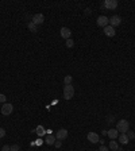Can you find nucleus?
Masks as SVG:
<instances>
[{
  "label": "nucleus",
  "instance_id": "nucleus-6",
  "mask_svg": "<svg viewBox=\"0 0 135 151\" xmlns=\"http://www.w3.org/2000/svg\"><path fill=\"white\" fill-rule=\"evenodd\" d=\"M45 22V16H43V13H35L34 16H32V23L34 24H42V23Z\"/></svg>",
  "mask_w": 135,
  "mask_h": 151
},
{
  "label": "nucleus",
  "instance_id": "nucleus-19",
  "mask_svg": "<svg viewBox=\"0 0 135 151\" xmlns=\"http://www.w3.org/2000/svg\"><path fill=\"white\" fill-rule=\"evenodd\" d=\"M73 46H74V40L70 38V39H66V47H69V49H72Z\"/></svg>",
  "mask_w": 135,
  "mask_h": 151
},
{
  "label": "nucleus",
  "instance_id": "nucleus-4",
  "mask_svg": "<svg viewBox=\"0 0 135 151\" xmlns=\"http://www.w3.org/2000/svg\"><path fill=\"white\" fill-rule=\"evenodd\" d=\"M96 23H97V26L99 27H107L108 24H109V18H107V16H104V15H101V16H99L97 18V20H96Z\"/></svg>",
  "mask_w": 135,
  "mask_h": 151
},
{
  "label": "nucleus",
  "instance_id": "nucleus-15",
  "mask_svg": "<svg viewBox=\"0 0 135 151\" xmlns=\"http://www.w3.org/2000/svg\"><path fill=\"white\" fill-rule=\"evenodd\" d=\"M35 132H36V135L38 136H43V135H46V129L42 127V125H38L36 127V129H35Z\"/></svg>",
  "mask_w": 135,
  "mask_h": 151
},
{
  "label": "nucleus",
  "instance_id": "nucleus-12",
  "mask_svg": "<svg viewBox=\"0 0 135 151\" xmlns=\"http://www.w3.org/2000/svg\"><path fill=\"white\" fill-rule=\"evenodd\" d=\"M117 139H119V142H120L122 144H127V143H128V140H130V139L127 138L126 133H120V135L117 136Z\"/></svg>",
  "mask_w": 135,
  "mask_h": 151
},
{
  "label": "nucleus",
  "instance_id": "nucleus-9",
  "mask_svg": "<svg viewBox=\"0 0 135 151\" xmlns=\"http://www.w3.org/2000/svg\"><path fill=\"white\" fill-rule=\"evenodd\" d=\"M59 34H61V36H62L63 39H70L72 31H70V28H68V27H62L61 31H59Z\"/></svg>",
  "mask_w": 135,
  "mask_h": 151
},
{
  "label": "nucleus",
  "instance_id": "nucleus-2",
  "mask_svg": "<svg viewBox=\"0 0 135 151\" xmlns=\"http://www.w3.org/2000/svg\"><path fill=\"white\" fill-rule=\"evenodd\" d=\"M73 96H74V88L72 85H65L63 86V97H65V100H70V98H73Z\"/></svg>",
  "mask_w": 135,
  "mask_h": 151
},
{
  "label": "nucleus",
  "instance_id": "nucleus-17",
  "mask_svg": "<svg viewBox=\"0 0 135 151\" xmlns=\"http://www.w3.org/2000/svg\"><path fill=\"white\" fill-rule=\"evenodd\" d=\"M109 148H111V150H113V151H117V150H119V146H117V143L115 142V140H112V139H111V142H109Z\"/></svg>",
  "mask_w": 135,
  "mask_h": 151
},
{
  "label": "nucleus",
  "instance_id": "nucleus-22",
  "mask_svg": "<svg viewBox=\"0 0 135 151\" xmlns=\"http://www.w3.org/2000/svg\"><path fill=\"white\" fill-rule=\"evenodd\" d=\"M4 136H5V129L0 127V138H4Z\"/></svg>",
  "mask_w": 135,
  "mask_h": 151
},
{
  "label": "nucleus",
  "instance_id": "nucleus-11",
  "mask_svg": "<svg viewBox=\"0 0 135 151\" xmlns=\"http://www.w3.org/2000/svg\"><path fill=\"white\" fill-rule=\"evenodd\" d=\"M104 34H105L107 36H111V38H112V36H115L116 31H115V28H113L112 26H109V24H108L107 27H104Z\"/></svg>",
  "mask_w": 135,
  "mask_h": 151
},
{
  "label": "nucleus",
  "instance_id": "nucleus-27",
  "mask_svg": "<svg viewBox=\"0 0 135 151\" xmlns=\"http://www.w3.org/2000/svg\"><path fill=\"white\" fill-rule=\"evenodd\" d=\"M117 151H122V150H117Z\"/></svg>",
  "mask_w": 135,
  "mask_h": 151
},
{
  "label": "nucleus",
  "instance_id": "nucleus-18",
  "mask_svg": "<svg viewBox=\"0 0 135 151\" xmlns=\"http://www.w3.org/2000/svg\"><path fill=\"white\" fill-rule=\"evenodd\" d=\"M72 81H73L72 76H65V78H63V82H65V85H72Z\"/></svg>",
  "mask_w": 135,
  "mask_h": 151
},
{
  "label": "nucleus",
  "instance_id": "nucleus-20",
  "mask_svg": "<svg viewBox=\"0 0 135 151\" xmlns=\"http://www.w3.org/2000/svg\"><path fill=\"white\" fill-rule=\"evenodd\" d=\"M126 135H127V138H128V139H134L135 138V133L132 132V131H130V129L126 132Z\"/></svg>",
  "mask_w": 135,
  "mask_h": 151
},
{
  "label": "nucleus",
  "instance_id": "nucleus-7",
  "mask_svg": "<svg viewBox=\"0 0 135 151\" xmlns=\"http://www.w3.org/2000/svg\"><path fill=\"white\" fill-rule=\"evenodd\" d=\"M103 5H104V8H107V9H115L117 7V1L116 0H105Z\"/></svg>",
  "mask_w": 135,
  "mask_h": 151
},
{
  "label": "nucleus",
  "instance_id": "nucleus-16",
  "mask_svg": "<svg viewBox=\"0 0 135 151\" xmlns=\"http://www.w3.org/2000/svg\"><path fill=\"white\" fill-rule=\"evenodd\" d=\"M27 27H28V30H30L31 32H36V31H38V27H36V24H34L32 22H28Z\"/></svg>",
  "mask_w": 135,
  "mask_h": 151
},
{
  "label": "nucleus",
  "instance_id": "nucleus-26",
  "mask_svg": "<svg viewBox=\"0 0 135 151\" xmlns=\"http://www.w3.org/2000/svg\"><path fill=\"white\" fill-rule=\"evenodd\" d=\"M99 151H109V150H108V147H105V146H101V147H100V148H99Z\"/></svg>",
  "mask_w": 135,
  "mask_h": 151
},
{
  "label": "nucleus",
  "instance_id": "nucleus-5",
  "mask_svg": "<svg viewBox=\"0 0 135 151\" xmlns=\"http://www.w3.org/2000/svg\"><path fill=\"white\" fill-rule=\"evenodd\" d=\"M122 24V18L119 16V15H113V16H111V19H109V26H112L113 28L117 26H120Z\"/></svg>",
  "mask_w": 135,
  "mask_h": 151
},
{
  "label": "nucleus",
  "instance_id": "nucleus-23",
  "mask_svg": "<svg viewBox=\"0 0 135 151\" xmlns=\"http://www.w3.org/2000/svg\"><path fill=\"white\" fill-rule=\"evenodd\" d=\"M19 150V144H12L11 146V151H18Z\"/></svg>",
  "mask_w": 135,
  "mask_h": 151
},
{
  "label": "nucleus",
  "instance_id": "nucleus-13",
  "mask_svg": "<svg viewBox=\"0 0 135 151\" xmlns=\"http://www.w3.org/2000/svg\"><path fill=\"white\" fill-rule=\"evenodd\" d=\"M107 135H108V136H109L111 139H116L117 136H119V132H117L116 128H115V129H109V131L107 132Z\"/></svg>",
  "mask_w": 135,
  "mask_h": 151
},
{
  "label": "nucleus",
  "instance_id": "nucleus-1",
  "mask_svg": "<svg viewBox=\"0 0 135 151\" xmlns=\"http://www.w3.org/2000/svg\"><path fill=\"white\" fill-rule=\"evenodd\" d=\"M116 129H117V132L126 133L127 131L130 129V123H128V120H126V119L119 120L117 124H116Z\"/></svg>",
  "mask_w": 135,
  "mask_h": 151
},
{
  "label": "nucleus",
  "instance_id": "nucleus-25",
  "mask_svg": "<svg viewBox=\"0 0 135 151\" xmlns=\"http://www.w3.org/2000/svg\"><path fill=\"white\" fill-rule=\"evenodd\" d=\"M54 146H55V147H58V148H59V147L62 146V143H61V140H57V142L54 143Z\"/></svg>",
  "mask_w": 135,
  "mask_h": 151
},
{
  "label": "nucleus",
  "instance_id": "nucleus-10",
  "mask_svg": "<svg viewBox=\"0 0 135 151\" xmlns=\"http://www.w3.org/2000/svg\"><path fill=\"white\" fill-rule=\"evenodd\" d=\"M86 139H88L90 143H97V142L100 140L99 135H97L96 132H89L88 135H86Z\"/></svg>",
  "mask_w": 135,
  "mask_h": 151
},
{
  "label": "nucleus",
  "instance_id": "nucleus-14",
  "mask_svg": "<svg viewBox=\"0 0 135 151\" xmlns=\"http://www.w3.org/2000/svg\"><path fill=\"white\" fill-rule=\"evenodd\" d=\"M46 144H49V146H51V144H54L55 143V136L54 135H46Z\"/></svg>",
  "mask_w": 135,
  "mask_h": 151
},
{
  "label": "nucleus",
  "instance_id": "nucleus-24",
  "mask_svg": "<svg viewBox=\"0 0 135 151\" xmlns=\"http://www.w3.org/2000/svg\"><path fill=\"white\" fill-rule=\"evenodd\" d=\"M5 98H7V97H5L4 94L0 93V102H3V104H4V102H5Z\"/></svg>",
  "mask_w": 135,
  "mask_h": 151
},
{
  "label": "nucleus",
  "instance_id": "nucleus-8",
  "mask_svg": "<svg viewBox=\"0 0 135 151\" xmlns=\"http://www.w3.org/2000/svg\"><path fill=\"white\" fill-rule=\"evenodd\" d=\"M68 138V129L65 128H61L57 131V135H55V139H58V140H63V139Z\"/></svg>",
  "mask_w": 135,
  "mask_h": 151
},
{
  "label": "nucleus",
  "instance_id": "nucleus-3",
  "mask_svg": "<svg viewBox=\"0 0 135 151\" xmlns=\"http://www.w3.org/2000/svg\"><path fill=\"white\" fill-rule=\"evenodd\" d=\"M12 111H14L12 104H9V102H4V104H3V107H1V115L9 116L12 113Z\"/></svg>",
  "mask_w": 135,
  "mask_h": 151
},
{
  "label": "nucleus",
  "instance_id": "nucleus-21",
  "mask_svg": "<svg viewBox=\"0 0 135 151\" xmlns=\"http://www.w3.org/2000/svg\"><path fill=\"white\" fill-rule=\"evenodd\" d=\"M1 151H11V146H8V144H4V146H3V148H1Z\"/></svg>",
  "mask_w": 135,
  "mask_h": 151
}]
</instances>
